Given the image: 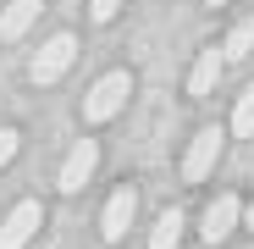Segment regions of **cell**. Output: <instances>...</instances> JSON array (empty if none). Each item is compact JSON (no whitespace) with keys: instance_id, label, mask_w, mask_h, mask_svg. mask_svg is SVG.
<instances>
[{"instance_id":"2","label":"cell","mask_w":254,"mask_h":249,"mask_svg":"<svg viewBox=\"0 0 254 249\" xmlns=\"http://www.w3.org/2000/svg\"><path fill=\"white\" fill-rule=\"evenodd\" d=\"M72 61H77V39H72V33H56V39H45V45H39L28 78H33V83H56Z\"/></svg>"},{"instance_id":"16","label":"cell","mask_w":254,"mask_h":249,"mask_svg":"<svg viewBox=\"0 0 254 249\" xmlns=\"http://www.w3.org/2000/svg\"><path fill=\"white\" fill-rule=\"evenodd\" d=\"M204 6H227V0H204Z\"/></svg>"},{"instance_id":"6","label":"cell","mask_w":254,"mask_h":249,"mask_svg":"<svg viewBox=\"0 0 254 249\" xmlns=\"http://www.w3.org/2000/svg\"><path fill=\"white\" fill-rule=\"evenodd\" d=\"M94 166H100V144L94 139H77L66 166H61V194H83V183L94 177Z\"/></svg>"},{"instance_id":"8","label":"cell","mask_w":254,"mask_h":249,"mask_svg":"<svg viewBox=\"0 0 254 249\" xmlns=\"http://www.w3.org/2000/svg\"><path fill=\"white\" fill-rule=\"evenodd\" d=\"M221 72H227V50H199L193 56V72H188V94L193 100H204V94H216V83H221Z\"/></svg>"},{"instance_id":"9","label":"cell","mask_w":254,"mask_h":249,"mask_svg":"<svg viewBox=\"0 0 254 249\" xmlns=\"http://www.w3.org/2000/svg\"><path fill=\"white\" fill-rule=\"evenodd\" d=\"M39 11H45L39 0H11V6L0 11V39H22V33L39 22Z\"/></svg>"},{"instance_id":"11","label":"cell","mask_w":254,"mask_h":249,"mask_svg":"<svg viewBox=\"0 0 254 249\" xmlns=\"http://www.w3.org/2000/svg\"><path fill=\"white\" fill-rule=\"evenodd\" d=\"M221 50H227V61H243V56L254 50V17H243V22L227 33V45H221Z\"/></svg>"},{"instance_id":"7","label":"cell","mask_w":254,"mask_h":249,"mask_svg":"<svg viewBox=\"0 0 254 249\" xmlns=\"http://www.w3.org/2000/svg\"><path fill=\"white\" fill-rule=\"evenodd\" d=\"M133 216H138V188H116V194H111V205H105V216H100L105 244H122V238H127V227H133Z\"/></svg>"},{"instance_id":"12","label":"cell","mask_w":254,"mask_h":249,"mask_svg":"<svg viewBox=\"0 0 254 249\" xmlns=\"http://www.w3.org/2000/svg\"><path fill=\"white\" fill-rule=\"evenodd\" d=\"M232 133H243V139H254V83L238 94V111H232Z\"/></svg>"},{"instance_id":"15","label":"cell","mask_w":254,"mask_h":249,"mask_svg":"<svg viewBox=\"0 0 254 249\" xmlns=\"http://www.w3.org/2000/svg\"><path fill=\"white\" fill-rule=\"evenodd\" d=\"M243 222H249V227H254V199H249V205H243Z\"/></svg>"},{"instance_id":"10","label":"cell","mask_w":254,"mask_h":249,"mask_svg":"<svg viewBox=\"0 0 254 249\" xmlns=\"http://www.w3.org/2000/svg\"><path fill=\"white\" fill-rule=\"evenodd\" d=\"M183 227H188V216L177 211V205L160 211V222H155V233H149V249H177V244H183Z\"/></svg>"},{"instance_id":"4","label":"cell","mask_w":254,"mask_h":249,"mask_svg":"<svg viewBox=\"0 0 254 249\" xmlns=\"http://www.w3.org/2000/svg\"><path fill=\"white\" fill-rule=\"evenodd\" d=\"M221 128H199L193 133V144H188V155H183V177L188 183H204L210 172H216V161H221Z\"/></svg>"},{"instance_id":"13","label":"cell","mask_w":254,"mask_h":249,"mask_svg":"<svg viewBox=\"0 0 254 249\" xmlns=\"http://www.w3.org/2000/svg\"><path fill=\"white\" fill-rule=\"evenodd\" d=\"M122 6H127V0H89V17H94V22H111Z\"/></svg>"},{"instance_id":"1","label":"cell","mask_w":254,"mask_h":249,"mask_svg":"<svg viewBox=\"0 0 254 249\" xmlns=\"http://www.w3.org/2000/svg\"><path fill=\"white\" fill-rule=\"evenodd\" d=\"M127 94H133V78H127V72H105L94 89L83 94V116H89V122H111V116H122Z\"/></svg>"},{"instance_id":"14","label":"cell","mask_w":254,"mask_h":249,"mask_svg":"<svg viewBox=\"0 0 254 249\" xmlns=\"http://www.w3.org/2000/svg\"><path fill=\"white\" fill-rule=\"evenodd\" d=\"M17 128H0V166H11V155H17Z\"/></svg>"},{"instance_id":"5","label":"cell","mask_w":254,"mask_h":249,"mask_svg":"<svg viewBox=\"0 0 254 249\" xmlns=\"http://www.w3.org/2000/svg\"><path fill=\"white\" fill-rule=\"evenodd\" d=\"M238 222H243L238 194H216V199L204 205V216H199V233H204V244H221V238L238 233Z\"/></svg>"},{"instance_id":"3","label":"cell","mask_w":254,"mask_h":249,"mask_svg":"<svg viewBox=\"0 0 254 249\" xmlns=\"http://www.w3.org/2000/svg\"><path fill=\"white\" fill-rule=\"evenodd\" d=\"M39 227H45V205H39V199L11 205V216L0 222V249H28Z\"/></svg>"}]
</instances>
